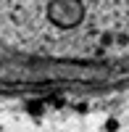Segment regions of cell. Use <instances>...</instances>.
Returning <instances> with one entry per match:
<instances>
[{"instance_id": "1", "label": "cell", "mask_w": 129, "mask_h": 132, "mask_svg": "<svg viewBox=\"0 0 129 132\" xmlns=\"http://www.w3.org/2000/svg\"><path fill=\"white\" fill-rule=\"evenodd\" d=\"M5 29L29 48L95 53L121 32L119 0H8Z\"/></svg>"}]
</instances>
